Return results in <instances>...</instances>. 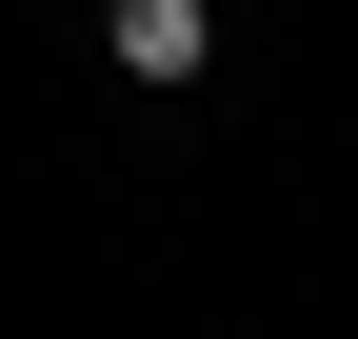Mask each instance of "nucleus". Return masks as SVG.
<instances>
[{"label":"nucleus","instance_id":"nucleus-1","mask_svg":"<svg viewBox=\"0 0 358 339\" xmlns=\"http://www.w3.org/2000/svg\"><path fill=\"white\" fill-rule=\"evenodd\" d=\"M120 80H199V0H120Z\"/></svg>","mask_w":358,"mask_h":339}]
</instances>
